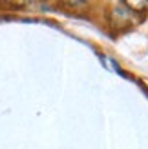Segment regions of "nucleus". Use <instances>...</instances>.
<instances>
[{"label": "nucleus", "instance_id": "nucleus-1", "mask_svg": "<svg viewBox=\"0 0 148 149\" xmlns=\"http://www.w3.org/2000/svg\"><path fill=\"white\" fill-rule=\"evenodd\" d=\"M124 6H126V7H132V9H135V11L139 13L141 9H146V7H148V2H134V0H128Z\"/></svg>", "mask_w": 148, "mask_h": 149}]
</instances>
